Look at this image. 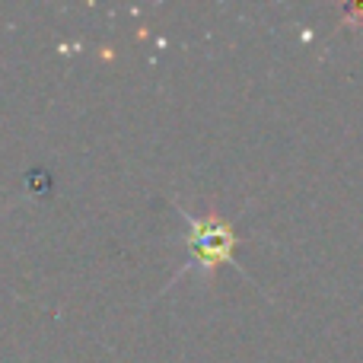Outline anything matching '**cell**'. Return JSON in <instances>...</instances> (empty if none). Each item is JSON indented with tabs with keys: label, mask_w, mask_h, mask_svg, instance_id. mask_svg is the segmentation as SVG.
<instances>
[{
	"label": "cell",
	"mask_w": 363,
	"mask_h": 363,
	"mask_svg": "<svg viewBox=\"0 0 363 363\" xmlns=\"http://www.w3.org/2000/svg\"><path fill=\"white\" fill-rule=\"evenodd\" d=\"M191 249L198 252L194 258H201V262H217V258H226V249H230V233H226V226H198L194 230V242Z\"/></svg>",
	"instance_id": "cell-1"
}]
</instances>
